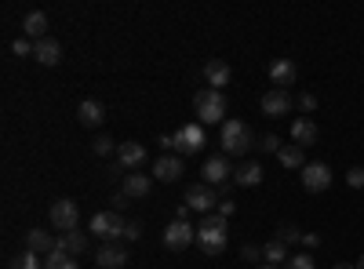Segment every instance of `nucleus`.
Returning a JSON list of instances; mask_svg holds the SVG:
<instances>
[{"label": "nucleus", "instance_id": "obj_1", "mask_svg": "<svg viewBox=\"0 0 364 269\" xmlns=\"http://www.w3.org/2000/svg\"><path fill=\"white\" fill-rule=\"evenodd\" d=\"M226 241H230V226L223 215H204L200 226H197V248L204 255H223L226 251Z\"/></svg>", "mask_w": 364, "mask_h": 269}, {"label": "nucleus", "instance_id": "obj_2", "mask_svg": "<svg viewBox=\"0 0 364 269\" xmlns=\"http://www.w3.org/2000/svg\"><path fill=\"white\" fill-rule=\"evenodd\" d=\"M193 109L200 116V124H223L226 121V95L215 87H200L193 95Z\"/></svg>", "mask_w": 364, "mask_h": 269}, {"label": "nucleus", "instance_id": "obj_3", "mask_svg": "<svg viewBox=\"0 0 364 269\" xmlns=\"http://www.w3.org/2000/svg\"><path fill=\"white\" fill-rule=\"evenodd\" d=\"M255 146V135L245 121H226L223 124V149H226V157H245L248 149Z\"/></svg>", "mask_w": 364, "mask_h": 269}, {"label": "nucleus", "instance_id": "obj_4", "mask_svg": "<svg viewBox=\"0 0 364 269\" xmlns=\"http://www.w3.org/2000/svg\"><path fill=\"white\" fill-rule=\"evenodd\" d=\"M124 219H120L117 212H99L95 219H91V233H95V236H102V241L106 244H117L120 241V236H124Z\"/></svg>", "mask_w": 364, "mask_h": 269}, {"label": "nucleus", "instance_id": "obj_5", "mask_svg": "<svg viewBox=\"0 0 364 269\" xmlns=\"http://www.w3.org/2000/svg\"><path fill=\"white\" fill-rule=\"evenodd\" d=\"M48 215H51V226L55 229H63V233H73L77 226H80V207L73 204V200H55L51 207H48Z\"/></svg>", "mask_w": 364, "mask_h": 269}, {"label": "nucleus", "instance_id": "obj_6", "mask_svg": "<svg viewBox=\"0 0 364 269\" xmlns=\"http://www.w3.org/2000/svg\"><path fill=\"white\" fill-rule=\"evenodd\" d=\"M190 244H197V226L182 222V219L168 222V229H164V248H168V251H182V248H190Z\"/></svg>", "mask_w": 364, "mask_h": 269}, {"label": "nucleus", "instance_id": "obj_7", "mask_svg": "<svg viewBox=\"0 0 364 269\" xmlns=\"http://www.w3.org/2000/svg\"><path fill=\"white\" fill-rule=\"evenodd\" d=\"M200 178H204L208 186H226L230 178H233V168H230L226 153H223V157H208L204 168H200Z\"/></svg>", "mask_w": 364, "mask_h": 269}, {"label": "nucleus", "instance_id": "obj_8", "mask_svg": "<svg viewBox=\"0 0 364 269\" xmlns=\"http://www.w3.org/2000/svg\"><path fill=\"white\" fill-rule=\"evenodd\" d=\"M302 186H306L310 193H324V190L331 186V168H328L324 160L306 164V168H302Z\"/></svg>", "mask_w": 364, "mask_h": 269}, {"label": "nucleus", "instance_id": "obj_9", "mask_svg": "<svg viewBox=\"0 0 364 269\" xmlns=\"http://www.w3.org/2000/svg\"><path fill=\"white\" fill-rule=\"evenodd\" d=\"M291 106H295V99H291V92H284V87H269V92L262 95V113L266 116H288Z\"/></svg>", "mask_w": 364, "mask_h": 269}, {"label": "nucleus", "instance_id": "obj_10", "mask_svg": "<svg viewBox=\"0 0 364 269\" xmlns=\"http://www.w3.org/2000/svg\"><path fill=\"white\" fill-rule=\"evenodd\" d=\"M186 204H190V212L208 215L211 207H219V197H215V190H211L208 182H197V186H190V190H186Z\"/></svg>", "mask_w": 364, "mask_h": 269}, {"label": "nucleus", "instance_id": "obj_11", "mask_svg": "<svg viewBox=\"0 0 364 269\" xmlns=\"http://www.w3.org/2000/svg\"><path fill=\"white\" fill-rule=\"evenodd\" d=\"M295 77H299V70H295V62L291 58H273L269 62V80H273V87H288L295 84Z\"/></svg>", "mask_w": 364, "mask_h": 269}, {"label": "nucleus", "instance_id": "obj_12", "mask_svg": "<svg viewBox=\"0 0 364 269\" xmlns=\"http://www.w3.org/2000/svg\"><path fill=\"white\" fill-rule=\"evenodd\" d=\"M77 116H80L84 128H99V124L106 121V106H102L99 99H84V102L77 106Z\"/></svg>", "mask_w": 364, "mask_h": 269}, {"label": "nucleus", "instance_id": "obj_13", "mask_svg": "<svg viewBox=\"0 0 364 269\" xmlns=\"http://www.w3.org/2000/svg\"><path fill=\"white\" fill-rule=\"evenodd\" d=\"M230 77H233V70L223 62V58H211V62L204 66V80H208V87H215V92H223V87L230 84Z\"/></svg>", "mask_w": 364, "mask_h": 269}, {"label": "nucleus", "instance_id": "obj_14", "mask_svg": "<svg viewBox=\"0 0 364 269\" xmlns=\"http://www.w3.org/2000/svg\"><path fill=\"white\" fill-rule=\"evenodd\" d=\"M149 190H154V175H142V171H132V175H124V193H128L132 200H142V197H149Z\"/></svg>", "mask_w": 364, "mask_h": 269}, {"label": "nucleus", "instance_id": "obj_15", "mask_svg": "<svg viewBox=\"0 0 364 269\" xmlns=\"http://www.w3.org/2000/svg\"><path fill=\"white\" fill-rule=\"evenodd\" d=\"M154 178H161V182H178V178H182V157L164 153V157L154 164Z\"/></svg>", "mask_w": 364, "mask_h": 269}, {"label": "nucleus", "instance_id": "obj_16", "mask_svg": "<svg viewBox=\"0 0 364 269\" xmlns=\"http://www.w3.org/2000/svg\"><path fill=\"white\" fill-rule=\"evenodd\" d=\"M142 160H146V146H139V142H124V146L117 149V164L128 168V171L142 168Z\"/></svg>", "mask_w": 364, "mask_h": 269}, {"label": "nucleus", "instance_id": "obj_17", "mask_svg": "<svg viewBox=\"0 0 364 269\" xmlns=\"http://www.w3.org/2000/svg\"><path fill=\"white\" fill-rule=\"evenodd\" d=\"M33 58H37V62H44V66H58V62H63V44H58L55 37H44V40H37Z\"/></svg>", "mask_w": 364, "mask_h": 269}, {"label": "nucleus", "instance_id": "obj_18", "mask_svg": "<svg viewBox=\"0 0 364 269\" xmlns=\"http://www.w3.org/2000/svg\"><path fill=\"white\" fill-rule=\"evenodd\" d=\"M55 248H58V241H51V233H44V229H29V233H26V251L51 255Z\"/></svg>", "mask_w": 364, "mask_h": 269}, {"label": "nucleus", "instance_id": "obj_19", "mask_svg": "<svg viewBox=\"0 0 364 269\" xmlns=\"http://www.w3.org/2000/svg\"><path fill=\"white\" fill-rule=\"evenodd\" d=\"M291 142H295V146H302V149L317 142V124L310 121V116H299V121L291 124Z\"/></svg>", "mask_w": 364, "mask_h": 269}, {"label": "nucleus", "instance_id": "obj_20", "mask_svg": "<svg viewBox=\"0 0 364 269\" xmlns=\"http://www.w3.org/2000/svg\"><path fill=\"white\" fill-rule=\"evenodd\" d=\"M95 262H99L102 269H124V265H128V251L120 248V244H106V248L95 255Z\"/></svg>", "mask_w": 364, "mask_h": 269}, {"label": "nucleus", "instance_id": "obj_21", "mask_svg": "<svg viewBox=\"0 0 364 269\" xmlns=\"http://www.w3.org/2000/svg\"><path fill=\"white\" fill-rule=\"evenodd\" d=\"M22 37L44 40V37H48V15H44V11H29V15L22 18Z\"/></svg>", "mask_w": 364, "mask_h": 269}, {"label": "nucleus", "instance_id": "obj_22", "mask_svg": "<svg viewBox=\"0 0 364 269\" xmlns=\"http://www.w3.org/2000/svg\"><path fill=\"white\" fill-rule=\"evenodd\" d=\"M233 182H237V186H245V190L259 186V182H262V164H255V160L240 164V168L233 171Z\"/></svg>", "mask_w": 364, "mask_h": 269}, {"label": "nucleus", "instance_id": "obj_23", "mask_svg": "<svg viewBox=\"0 0 364 269\" xmlns=\"http://www.w3.org/2000/svg\"><path fill=\"white\" fill-rule=\"evenodd\" d=\"M178 135H182V149H178V153H197V149H204V128L200 124L178 128Z\"/></svg>", "mask_w": 364, "mask_h": 269}, {"label": "nucleus", "instance_id": "obj_24", "mask_svg": "<svg viewBox=\"0 0 364 269\" xmlns=\"http://www.w3.org/2000/svg\"><path fill=\"white\" fill-rule=\"evenodd\" d=\"M277 160H281V168H288V171H302V168H306V149H302V146H281Z\"/></svg>", "mask_w": 364, "mask_h": 269}, {"label": "nucleus", "instance_id": "obj_25", "mask_svg": "<svg viewBox=\"0 0 364 269\" xmlns=\"http://www.w3.org/2000/svg\"><path fill=\"white\" fill-rule=\"evenodd\" d=\"M58 248H63L66 255H84L87 251V233H80V229H73V233H63V236H58Z\"/></svg>", "mask_w": 364, "mask_h": 269}, {"label": "nucleus", "instance_id": "obj_26", "mask_svg": "<svg viewBox=\"0 0 364 269\" xmlns=\"http://www.w3.org/2000/svg\"><path fill=\"white\" fill-rule=\"evenodd\" d=\"M262 258H266V262H273V265H281V262H288L291 255H288V244H284V241H277V236H273V241H269V244L262 248Z\"/></svg>", "mask_w": 364, "mask_h": 269}, {"label": "nucleus", "instance_id": "obj_27", "mask_svg": "<svg viewBox=\"0 0 364 269\" xmlns=\"http://www.w3.org/2000/svg\"><path fill=\"white\" fill-rule=\"evenodd\" d=\"M44 269H80V265H77V258H73V255H66L63 248H55V251L48 255Z\"/></svg>", "mask_w": 364, "mask_h": 269}, {"label": "nucleus", "instance_id": "obj_28", "mask_svg": "<svg viewBox=\"0 0 364 269\" xmlns=\"http://www.w3.org/2000/svg\"><path fill=\"white\" fill-rule=\"evenodd\" d=\"M91 149H95V157H109L113 149H120V146H117V142H113L109 135H99L95 142H91Z\"/></svg>", "mask_w": 364, "mask_h": 269}, {"label": "nucleus", "instance_id": "obj_29", "mask_svg": "<svg viewBox=\"0 0 364 269\" xmlns=\"http://www.w3.org/2000/svg\"><path fill=\"white\" fill-rule=\"evenodd\" d=\"M284 269H317V262H314V255L302 251V255H291V258L284 262Z\"/></svg>", "mask_w": 364, "mask_h": 269}, {"label": "nucleus", "instance_id": "obj_30", "mask_svg": "<svg viewBox=\"0 0 364 269\" xmlns=\"http://www.w3.org/2000/svg\"><path fill=\"white\" fill-rule=\"evenodd\" d=\"M11 269H44V265H41V258H37L33 251H26V255H18V258L11 262Z\"/></svg>", "mask_w": 364, "mask_h": 269}, {"label": "nucleus", "instance_id": "obj_31", "mask_svg": "<svg viewBox=\"0 0 364 269\" xmlns=\"http://www.w3.org/2000/svg\"><path fill=\"white\" fill-rule=\"evenodd\" d=\"M277 241H284V244L291 248V244H299V241H302V233H299L295 226H281V229H277Z\"/></svg>", "mask_w": 364, "mask_h": 269}, {"label": "nucleus", "instance_id": "obj_32", "mask_svg": "<svg viewBox=\"0 0 364 269\" xmlns=\"http://www.w3.org/2000/svg\"><path fill=\"white\" fill-rule=\"evenodd\" d=\"M259 149H262V153H281V138L277 135H262L259 138Z\"/></svg>", "mask_w": 364, "mask_h": 269}, {"label": "nucleus", "instance_id": "obj_33", "mask_svg": "<svg viewBox=\"0 0 364 269\" xmlns=\"http://www.w3.org/2000/svg\"><path fill=\"white\" fill-rule=\"evenodd\" d=\"M124 241H128V244H139V241H142V222H128V226H124Z\"/></svg>", "mask_w": 364, "mask_h": 269}, {"label": "nucleus", "instance_id": "obj_34", "mask_svg": "<svg viewBox=\"0 0 364 269\" xmlns=\"http://www.w3.org/2000/svg\"><path fill=\"white\" fill-rule=\"evenodd\" d=\"M299 109H302V113H314V109H317V95H314V92H302V95H299Z\"/></svg>", "mask_w": 364, "mask_h": 269}, {"label": "nucleus", "instance_id": "obj_35", "mask_svg": "<svg viewBox=\"0 0 364 269\" xmlns=\"http://www.w3.org/2000/svg\"><path fill=\"white\" fill-rule=\"evenodd\" d=\"M346 182H350L353 190H360V186H364V168H350V171H346Z\"/></svg>", "mask_w": 364, "mask_h": 269}, {"label": "nucleus", "instance_id": "obj_36", "mask_svg": "<svg viewBox=\"0 0 364 269\" xmlns=\"http://www.w3.org/2000/svg\"><path fill=\"white\" fill-rule=\"evenodd\" d=\"M11 48H15V55H22V58H26V55H33V51H37V44H29L26 37H18V40H15Z\"/></svg>", "mask_w": 364, "mask_h": 269}, {"label": "nucleus", "instance_id": "obj_37", "mask_svg": "<svg viewBox=\"0 0 364 269\" xmlns=\"http://www.w3.org/2000/svg\"><path fill=\"white\" fill-rule=\"evenodd\" d=\"M233 207H237V204H233L230 197H219V215H223V219H230V215H233Z\"/></svg>", "mask_w": 364, "mask_h": 269}, {"label": "nucleus", "instance_id": "obj_38", "mask_svg": "<svg viewBox=\"0 0 364 269\" xmlns=\"http://www.w3.org/2000/svg\"><path fill=\"white\" fill-rule=\"evenodd\" d=\"M128 200H132L128 193H117V197H113L109 204H113V212H120V207H128Z\"/></svg>", "mask_w": 364, "mask_h": 269}, {"label": "nucleus", "instance_id": "obj_39", "mask_svg": "<svg viewBox=\"0 0 364 269\" xmlns=\"http://www.w3.org/2000/svg\"><path fill=\"white\" fill-rule=\"evenodd\" d=\"M245 258H248V262L262 258V248H252V244H245Z\"/></svg>", "mask_w": 364, "mask_h": 269}, {"label": "nucleus", "instance_id": "obj_40", "mask_svg": "<svg viewBox=\"0 0 364 269\" xmlns=\"http://www.w3.org/2000/svg\"><path fill=\"white\" fill-rule=\"evenodd\" d=\"M302 244H306V248H317L321 236H317V233H302Z\"/></svg>", "mask_w": 364, "mask_h": 269}, {"label": "nucleus", "instance_id": "obj_41", "mask_svg": "<svg viewBox=\"0 0 364 269\" xmlns=\"http://www.w3.org/2000/svg\"><path fill=\"white\" fill-rule=\"evenodd\" d=\"M255 269H281V265H273V262H262V265H255Z\"/></svg>", "mask_w": 364, "mask_h": 269}, {"label": "nucleus", "instance_id": "obj_42", "mask_svg": "<svg viewBox=\"0 0 364 269\" xmlns=\"http://www.w3.org/2000/svg\"><path fill=\"white\" fill-rule=\"evenodd\" d=\"M336 269H357V265H350V262H336Z\"/></svg>", "mask_w": 364, "mask_h": 269}, {"label": "nucleus", "instance_id": "obj_43", "mask_svg": "<svg viewBox=\"0 0 364 269\" xmlns=\"http://www.w3.org/2000/svg\"><path fill=\"white\" fill-rule=\"evenodd\" d=\"M353 265H357V269H364V255H360V258H357V262H353Z\"/></svg>", "mask_w": 364, "mask_h": 269}]
</instances>
